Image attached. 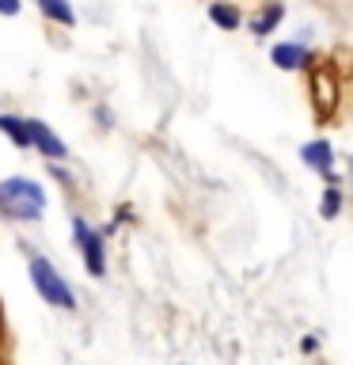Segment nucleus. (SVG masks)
I'll list each match as a JSON object with an SVG mask.
<instances>
[{
  "instance_id": "obj_1",
  "label": "nucleus",
  "mask_w": 353,
  "mask_h": 365,
  "mask_svg": "<svg viewBox=\"0 0 353 365\" xmlns=\"http://www.w3.org/2000/svg\"><path fill=\"white\" fill-rule=\"evenodd\" d=\"M0 210L16 221H38L46 210V194L34 179L27 175H11L0 182Z\"/></svg>"
},
{
  "instance_id": "obj_2",
  "label": "nucleus",
  "mask_w": 353,
  "mask_h": 365,
  "mask_svg": "<svg viewBox=\"0 0 353 365\" xmlns=\"http://www.w3.org/2000/svg\"><path fill=\"white\" fill-rule=\"evenodd\" d=\"M31 285L38 289V297H42L46 304H53V308H76V293L68 289V282L53 270L50 259H42V255L31 259Z\"/></svg>"
},
{
  "instance_id": "obj_3",
  "label": "nucleus",
  "mask_w": 353,
  "mask_h": 365,
  "mask_svg": "<svg viewBox=\"0 0 353 365\" xmlns=\"http://www.w3.org/2000/svg\"><path fill=\"white\" fill-rule=\"evenodd\" d=\"M73 232L80 240V255H84V267L91 278H102L107 274V255H102V232H95L84 217H76L73 221Z\"/></svg>"
},
{
  "instance_id": "obj_4",
  "label": "nucleus",
  "mask_w": 353,
  "mask_h": 365,
  "mask_svg": "<svg viewBox=\"0 0 353 365\" xmlns=\"http://www.w3.org/2000/svg\"><path fill=\"white\" fill-rule=\"evenodd\" d=\"M27 125H31V148H38V153H42V156H50V160H65V156H68L65 141H61V137H57L46 122L27 118Z\"/></svg>"
},
{
  "instance_id": "obj_5",
  "label": "nucleus",
  "mask_w": 353,
  "mask_h": 365,
  "mask_svg": "<svg viewBox=\"0 0 353 365\" xmlns=\"http://www.w3.org/2000/svg\"><path fill=\"white\" fill-rule=\"evenodd\" d=\"M300 156H304V164H307V168H315L319 175H327L330 182H338V179H334V171H330V168H334V153H330V145H327V141H307V145L300 148Z\"/></svg>"
},
{
  "instance_id": "obj_6",
  "label": "nucleus",
  "mask_w": 353,
  "mask_h": 365,
  "mask_svg": "<svg viewBox=\"0 0 353 365\" xmlns=\"http://www.w3.org/2000/svg\"><path fill=\"white\" fill-rule=\"evenodd\" d=\"M38 11L46 19L61 23V27H76V11H73V0H38Z\"/></svg>"
},
{
  "instance_id": "obj_7",
  "label": "nucleus",
  "mask_w": 353,
  "mask_h": 365,
  "mask_svg": "<svg viewBox=\"0 0 353 365\" xmlns=\"http://www.w3.org/2000/svg\"><path fill=\"white\" fill-rule=\"evenodd\" d=\"M0 133L11 137L19 148H31V125H27V118H19V114H0Z\"/></svg>"
},
{
  "instance_id": "obj_8",
  "label": "nucleus",
  "mask_w": 353,
  "mask_h": 365,
  "mask_svg": "<svg viewBox=\"0 0 353 365\" xmlns=\"http://www.w3.org/2000/svg\"><path fill=\"white\" fill-rule=\"evenodd\" d=\"M273 65L278 68H304L307 65V50L296 42H285V46H273Z\"/></svg>"
},
{
  "instance_id": "obj_9",
  "label": "nucleus",
  "mask_w": 353,
  "mask_h": 365,
  "mask_svg": "<svg viewBox=\"0 0 353 365\" xmlns=\"http://www.w3.org/2000/svg\"><path fill=\"white\" fill-rule=\"evenodd\" d=\"M209 19L216 23V27H224V31H236L239 27V11L232 4H209Z\"/></svg>"
},
{
  "instance_id": "obj_10",
  "label": "nucleus",
  "mask_w": 353,
  "mask_h": 365,
  "mask_svg": "<svg viewBox=\"0 0 353 365\" xmlns=\"http://www.w3.org/2000/svg\"><path fill=\"white\" fill-rule=\"evenodd\" d=\"M281 16H285V8H281V4H270V8L262 11V16H258L255 23H251V31H255V34H270V31L281 23Z\"/></svg>"
},
{
  "instance_id": "obj_11",
  "label": "nucleus",
  "mask_w": 353,
  "mask_h": 365,
  "mask_svg": "<svg viewBox=\"0 0 353 365\" xmlns=\"http://www.w3.org/2000/svg\"><path fill=\"white\" fill-rule=\"evenodd\" d=\"M319 210H323V217H338V210H342V194L330 187V190L323 194V205H319Z\"/></svg>"
},
{
  "instance_id": "obj_12",
  "label": "nucleus",
  "mask_w": 353,
  "mask_h": 365,
  "mask_svg": "<svg viewBox=\"0 0 353 365\" xmlns=\"http://www.w3.org/2000/svg\"><path fill=\"white\" fill-rule=\"evenodd\" d=\"M0 16H19V0H0Z\"/></svg>"
}]
</instances>
